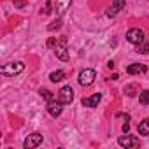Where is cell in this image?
<instances>
[{"label":"cell","mask_w":149,"mask_h":149,"mask_svg":"<svg viewBox=\"0 0 149 149\" xmlns=\"http://www.w3.org/2000/svg\"><path fill=\"white\" fill-rule=\"evenodd\" d=\"M25 70V63L23 61H13V63H7L0 68V72L4 76H16V74H21Z\"/></svg>","instance_id":"1"},{"label":"cell","mask_w":149,"mask_h":149,"mask_svg":"<svg viewBox=\"0 0 149 149\" xmlns=\"http://www.w3.org/2000/svg\"><path fill=\"white\" fill-rule=\"evenodd\" d=\"M95 77H97V72L93 68H84L79 74V84L81 86H90V84H93Z\"/></svg>","instance_id":"2"},{"label":"cell","mask_w":149,"mask_h":149,"mask_svg":"<svg viewBox=\"0 0 149 149\" xmlns=\"http://www.w3.org/2000/svg\"><path fill=\"white\" fill-rule=\"evenodd\" d=\"M126 40L139 46V44L144 42V32H142L140 28H130V30L126 32Z\"/></svg>","instance_id":"3"},{"label":"cell","mask_w":149,"mask_h":149,"mask_svg":"<svg viewBox=\"0 0 149 149\" xmlns=\"http://www.w3.org/2000/svg\"><path fill=\"white\" fill-rule=\"evenodd\" d=\"M58 100L65 105V104H70L74 100V90L70 86H63L60 91H58Z\"/></svg>","instance_id":"4"},{"label":"cell","mask_w":149,"mask_h":149,"mask_svg":"<svg viewBox=\"0 0 149 149\" xmlns=\"http://www.w3.org/2000/svg\"><path fill=\"white\" fill-rule=\"evenodd\" d=\"M40 144H42V135H40V133H32V135H28V137L25 139L23 147H25V149H33V147H37V146H40Z\"/></svg>","instance_id":"5"},{"label":"cell","mask_w":149,"mask_h":149,"mask_svg":"<svg viewBox=\"0 0 149 149\" xmlns=\"http://www.w3.org/2000/svg\"><path fill=\"white\" fill-rule=\"evenodd\" d=\"M118 144L121 146V147H139V139L137 137H132V135H123V137H119L118 139Z\"/></svg>","instance_id":"6"},{"label":"cell","mask_w":149,"mask_h":149,"mask_svg":"<svg viewBox=\"0 0 149 149\" xmlns=\"http://www.w3.org/2000/svg\"><path fill=\"white\" fill-rule=\"evenodd\" d=\"M61 111H63V104H61L60 100H51V102H47V112H49L53 118H58V116L61 114Z\"/></svg>","instance_id":"7"},{"label":"cell","mask_w":149,"mask_h":149,"mask_svg":"<svg viewBox=\"0 0 149 149\" xmlns=\"http://www.w3.org/2000/svg\"><path fill=\"white\" fill-rule=\"evenodd\" d=\"M125 6H126V0H112V6L107 9V16L109 18H114Z\"/></svg>","instance_id":"8"},{"label":"cell","mask_w":149,"mask_h":149,"mask_svg":"<svg viewBox=\"0 0 149 149\" xmlns=\"http://www.w3.org/2000/svg\"><path fill=\"white\" fill-rule=\"evenodd\" d=\"M65 44H67V39H60V46H56V47H54L56 56H58L61 61H67V60H68V51H67Z\"/></svg>","instance_id":"9"},{"label":"cell","mask_w":149,"mask_h":149,"mask_svg":"<svg viewBox=\"0 0 149 149\" xmlns=\"http://www.w3.org/2000/svg\"><path fill=\"white\" fill-rule=\"evenodd\" d=\"M126 72L130 76H135V74H146L147 72V65H142V63H132L126 67Z\"/></svg>","instance_id":"10"},{"label":"cell","mask_w":149,"mask_h":149,"mask_svg":"<svg viewBox=\"0 0 149 149\" xmlns=\"http://www.w3.org/2000/svg\"><path fill=\"white\" fill-rule=\"evenodd\" d=\"M100 100H102V95L100 93H95V95H91L88 98H83V105L84 107H97Z\"/></svg>","instance_id":"11"},{"label":"cell","mask_w":149,"mask_h":149,"mask_svg":"<svg viewBox=\"0 0 149 149\" xmlns=\"http://www.w3.org/2000/svg\"><path fill=\"white\" fill-rule=\"evenodd\" d=\"M68 6H70V0H56L54 2V9L58 14H63L68 9Z\"/></svg>","instance_id":"12"},{"label":"cell","mask_w":149,"mask_h":149,"mask_svg":"<svg viewBox=\"0 0 149 149\" xmlns=\"http://www.w3.org/2000/svg\"><path fill=\"white\" fill-rule=\"evenodd\" d=\"M65 77H67V74H65L63 70H56V72H51V76H49V79H51L53 83H61Z\"/></svg>","instance_id":"13"},{"label":"cell","mask_w":149,"mask_h":149,"mask_svg":"<svg viewBox=\"0 0 149 149\" xmlns=\"http://www.w3.org/2000/svg\"><path fill=\"white\" fill-rule=\"evenodd\" d=\"M139 135H149V118L147 119H144V121H140V125H139Z\"/></svg>","instance_id":"14"},{"label":"cell","mask_w":149,"mask_h":149,"mask_svg":"<svg viewBox=\"0 0 149 149\" xmlns=\"http://www.w3.org/2000/svg\"><path fill=\"white\" fill-rule=\"evenodd\" d=\"M139 102H140V105H149V90H144V91H140Z\"/></svg>","instance_id":"15"},{"label":"cell","mask_w":149,"mask_h":149,"mask_svg":"<svg viewBox=\"0 0 149 149\" xmlns=\"http://www.w3.org/2000/svg\"><path fill=\"white\" fill-rule=\"evenodd\" d=\"M39 93H40V97H42V98H46L47 102H51V100H54V97H53V93H51L49 90H44V88H42V90H40Z\"/></svg>","instance_id":"16"},{"label":"cell","mask_w":149,"mask_h":149,"mask_svg":"<svg viewBox=\"0 0 149 149\" xmlns=\"http://www.w3.org/2000/svg\"><path fill=\"white\" fill-rule=\"evenodd\" d=\"M60 28H61V19H60V18H58L54 23H51V25L47 26V30H49V32H54V30H60Z\"/></svg>","instance_id":"17"},{"label":"cell","mask_w":149,"mask_h":149,"mask_svg":"<svg viewBox=\"0 0 149 149\" xmlns=\"http://www.w3.org/2000/svg\"><path fill=\"white\" fill-rule=\"evenodd\" d=\"M137 53L149 54V42H142V44H139V51H137Z\"/></svg>","instance_id":"18"},{"label":"cell","mask_w":149,"mask_h":149,"mask_svg":"<svg viewBox=\"0 0 149 149\" xmlns=\"http://www.w3.org/2000/svg\"><path fill=\"white\" fill-rule=\"evenodd\" d=\"M56 46H60V40H58L56 37H49V39H47V47H51V49H54Z\"/></svg>","instance_id":"19"},{"label":"cell","mask_w":149,"mask_h":149,"mask_svg":"<svg viewBox=\"0 0 149 149\" xmlns=\"http://www.w3.org/2000/svg\"><path fill=\"white\" fill-rule=\"evenodd\" d=\"M125 93H126L128 97H133V95H135V86H133V84L125 86Z\"/></svg>","instance_id":"20"},{"label":"cell","mask_w":149,"mask_h":149,"mask_svg":"<svg viewBox=\"0 0 149 149\" xmlns=\"http://www.w3.org/2000/svg\"><path fill=\"white\" fill-rule=\"evenodd\" d=\"M14 7H16V9L26 7V0H14Z\"/></svg>","instance_id":"21"},{"label":"cell","mask_w":149,"mask_h":149,"mask_svg":"<svg viewBox=\"0 0 149 149\" xmlns=\"http://www.w3.org/2000/svg\"><path fill=\"white\" fill-rule=\"evenodd\" d=\"M116 119H125V121H130V116H128V114H121V112H119V114H116Z\"/></svg>","instance_id":"22"},{"label":"cell","mask_w":149,"mask_h":149,"mask_svg":"<svg viewBox=\"0 0 149 149\" xmlns=\"http://www.w3.org/2000/svg\"><path fill=\"white\" fill-rule=\"evenodd\" d=\"M51 6H53V4H51V2H47V4H46V7H44V11H42V13H44V14H49V13H51Z\"/></svg>","instance_id":"23"},{"label":"cell","mask_w":149,"mask_h":149,"mask_svg":"<svg viewBox=\"0 0 149 149\" xmlns=\"http://www.w3.org/2000/svg\"><path fill=\"white\" fill-rule=\"evenodd\" d=\"M128 130H130V125H128V121H126V123L123 125V132H125V133H128Z\"/></svg>","instance_id":"24"}]
</instances>
